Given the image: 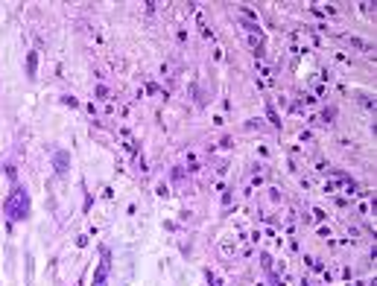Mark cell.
Here are the masks:
<instances>
[{
    "label": "cell",
    "mask_w": 377,
    "mask_h": 286,
    "mask_svg": "<svg viewBox=\"0 0 377 286\" xmlns=\"http://www.w3.org/2000/svg\"><path fill=\"white\" fill-rule=\"evenodd\" d=\"M6 216L21 222V219L30 216V196H27V190H12V196L6 199Z\"/></svg>",
    "instance_id": "1"
},
{
    "label": "cell",
    "mask_w": 377,
    "mask_h": 286,
    "mask_svg": "<svg viewBox=\"0 0 377 286\" xmlns=\"http://www.w3.org/2000/svg\"><path fill=\"white\" fill-rule=\"evenodd\" d=\"M108 269H111V260H108V251H103V260H100V266L94 271L91 286H108Z\"/></svg>",
    "instance_id": "2"
},
{
    "label": "cell",
    "mask_w": 377,
    "mask_h": 286,
    "mask_svg": "<svg viewBox=\"0 0 377 286\" xmlns=\"http://www.w3.org/2000/svg\"><path fill=\"white\" fill-rule=\"evenodd\" d=\"M53 167H56L59 175H65L68 167H70V155H68V152H56V155H53Z\"/></svg>",
    "instance_id": "3"
},
{
    "label": "cell",
    "mask_w": 377,
    "mask_h": 286,
    "mask_svg": "<svg viewBox=\"0 0 377 286\" xmlns=\"http://www.w3.org/2000/svg\"><path fill=\"white\" fill-rule=\"evenodd\" d=\"M35 62H38V56L30 53V59H27V73H30V76H35Z\"/></svg>",
    "instance_id": "4"
}]
</instances>
